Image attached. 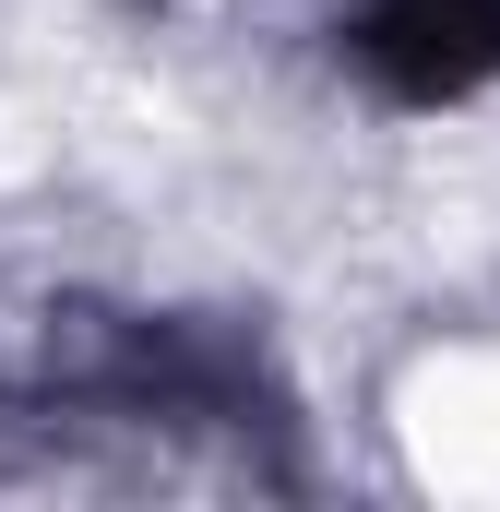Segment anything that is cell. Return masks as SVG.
I'll use <instances>...</instances> for the list:
<instances>
[{
	"label": "cell",
	"mask_w": 500,
	"mask_h": 512,
	"mask_svg": "<svg viewBox=\"0 0 500 512\" xmlns=\"http://www.w3.org/2000/svg\"><path fill=\"white\" fill-rule=\"evenodd\" d=\"M405 453L429 489L500 501V346H441L405 382Z\"/></svg>",
	"instance_id": "1"
}]
</instances>
